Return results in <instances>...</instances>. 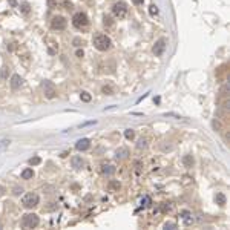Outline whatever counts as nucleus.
<instances>
[{"instance_id": "obj_23", "label": "nucleus", "mask_w": 230, "mask_h": 230, "mask_svg": "<svg viewBox=\"0 0 230 230\" xmlns=\"http://www.w3.org/2000/svg\"><path fill=\"white\" fill-rule=\"evenodd\" d=\"M103 92L108 94V95H112V87H111V86H104V87H103Z\"/></svg>"}, {"instance_id": "obj_10", "label": "nucleus", "mask_w": 230, "mask_h": 230, "mask_svg": "<svg viewBox=\"0 0 230 230\" xmlns=\"http://www.w3.org/2000/svg\"><path fill=\"white\" fill-rule=\"evenodd\" d=\"M22 84H23V78H22L19 74H14V75L11 77V87L15 91V89H19Z\"/></svg>"}, {"instance_id": "obj_21", "label": "nucleus", "mask_w": 230, "mask_h": 230, "mask_svg": "<svg viewBox=\"0 0 230 230\" xmlns=\"http://www.w3.org/2000/svg\"><path fill=\"white\" fill-rule=\"evenodd\" d=\"M80 97H82V100H83V101H86V103H87V101H91V95L87 94V92H82V95H80Z\"/></svg>"}, {"instance_id": "obj_12", "label": "nucleus", "mask_w": 230, "mask_h": 230, "mask_svg": "<svg viewBox=\"0 0 230 230\" xmlns=\"http://www.w3.org/2000/svg\"><path fill=\"white\" fill-rule=\"evenodd\" d=\"M215 201H216V204H218V206H226L227 198H226V195H224V193H216Z\"/></svg>"}, {"instance_id": "obj_11", "label": "nucleus", "mask_w": 230, "mask_h": 230, "mask_svg": "<svg viewBox=\"0 0 230 230\" xmlns=\"http://www.w3.org/2000/svg\"><path fill=\"white\" fill-rule=\"evenodd\" d=\"M129 155V150L126 147H120L117 152H115V156H117V160H124V158Z\"/></svg>"}, {"instance_id": "obj_3", "label": "nucleus", "mask_w": 230, "mask_h": 230, "mask_svg": "<svg viewBox=\"0 0 230 230\" xmlns=\"http://www.w3.org/2000/svg\"><path fill=\"white\" fill-rule=\"evenodd\" d=\"M39 226V216L35 213H26L22 218V227L23 229H34Z\"/></svg>"}, {"instance_id": "obj_18", "label": "nucleus", "mask_w": 230, "mask_h": 230, "mask_svg": "<svg viewBox=\"0 0 230 230\" xmlns=\"http://www.w3.org/2000/svg\"><path fill=\"white\" fill-rule=\"evenodd\" d=\"M124 137H126L127 140H134V137H135L134 129H126V130H124Z\"/></svg>"}, {"instance_id": "obj_9", "label": "nucleus", "mask_w": 230, "mask_h": 230, "mask_svg": "<svg viewBox=\"0 0 230 230\" xmlns=\"http://www.w3.org/2000/svg\"><path fill=\"white\" fill-rule=\"evenodd\" d=\"M89 147H91V141L87 138H82V140H78L75 143V149L80 150V152H82V150H87Z\"/></svg>"}, {"instance_id": "obj_30", "label": "nucleus", "mask_w": 230, "mask_h": 230, "mask_svg": "<svg viewBox=\"0 0 230 230\" xmlns=\"http://www.w3.org/2000/svg\"><path fill=\"white\" fill-rule=\"evenodd\" d=\"M0 229H2V224H0Z\"/></svg>"}, {"instance_id": "obj_29", "label": "nucleus", "mask_w": 230, "mask_h": 230, "mask_svg": "<svg viewBox=\"0 0 230 230\" xmlns=\"http://www.w3.org/2000/svg\"><path fill=\"white\" fill-rule=\"evenodd\" d=\"M2 195H5V187H3V186H0V197H2Z\"/></svg>"}, {"instance_id": "obj_4", "label": "nucleus", "mask_w": 230, "mask_h": 230, "mask_svg": "<svg viewBox=\"0 0 230 230\" xmlns=\"http://www.w3.org/2000/svg\"><path fill=\"white\" fill-rule=\"evenodd\" d=\"M112 14H114V17H117V19H124V17L127 15V6H126V3H123V2L115 3L112 6Z\"/></svg>"}, {"instance_id": "obj_1", "label": "nucleus", "mask_w": 230, "mask_h": 230, "mask_svg": "<svg viewBox=\"0 0 230 230\" xmlns=\"http://www.w3.org/2000/svg\"><path fill=\"white\" fill-rule=\"evenodd\" d=\"M112 45V41L111 39L108 37L106 34H97L95 37H94V46L95 49H98V51H108Z\"/></svg>"}, {"instance_id": "obj_24", "label": "nucleus", "mask_w": 230, "mask_h": 230, "mask_svg": "<svg viewBox=\"0 0 230 230\" xmlns=\"http://www.w3.org/2000/svg\"><path fill=\"white\" fill-rule=\"evenodd\" d=\"M22 192H23L22 187H14V192H12V193H14V195H20Z\"/></svg>"}, {"instance_id": "obj_19", "label": "nucleus", "mask_w": 230, "mask_h": 230, "mask_svg": "<svg viewBox=\"0 0 230 230\" xmlns=\"http://www.w3.org/2000/svg\"><path fill=\"white\" fill-rule=\"evenodd\" d=\"M149 14H150V15H156V14H158V8H156L155 5H150V8H149Z\"/></svg>"}, {"instance_id": "obj_25", "label": "nucleus", "mask_w": 230, "mask_h": 230, "mask_svg": "<svg viewBox=\"0 0 230 230\" xmlns=\"http://www.w3.org/2000/svg\"><path fill=\"white\" fill-rule=\"evenodd\" d=\"M164 229H176V224H173V223H167V224H164Z\"/></svg>"}, {"instance_id": "obj_15", "label": "nucleus", "mask_w": 230, "mask_h": 230, "mask_svg": "<svg viewBox=\"0 0 230 230\" xmlns=\"http://www.w3.org/2000/svg\"><path fill=\"white\" fill-rule=\"evenodd\" d=\"M32 176H34V170L32 169H25L22 172V178L23 180H32Z\"/></svg>"}, {"instance_id": "obj_8", "label": "nucleus", "mask_w": 230, "mask_h": 230, "mask_svg": "<svg viewBox=\"0 0 230 230\" xmlns=\"http://www.w3.org/2000/svg\"><path fill=\"white\" fill-rule=\"evenodd\" d=\"M51 26H52V29H57V31L65 29L66 28V19H65V17H61V15H57V17L52 19Z\"/></svg>"}, {"instance_id": "obj_17", "label": "nucleus", "mask_w": 230, "mask_h": 230, "mask_svg": "<svg viewBox=\"0 0 230 230\" xmlns=\"http://www.w3.org/2000/svg\"><path fill=\"white\" fill-rule=\"evenodd\" d=\"M11 141L9 140H0V154H3L5 150L8 149V146H9Z\"/></svg>"}, {"instance_id": "obj_27", "label": "nucleus", "mask_w": 230, "mask_h": 230, "mask_svg": "<svg viewBox=\"0 0 230 230\" xmlns=\"http://www.w3.org/2000/svg\"><path fill=\"white\" fill-rule=\"evenodd\" d=\"M104 25H108V26H111V25H112L111 17H104Z\"/></svg>"}, {"instance_id": "obj_14", "label": "nucleus", "mask_w": 230, "mask_h": 230, "mask_svg": "<svg viewBox=\"0 0 230 230\" xmlns=\"http://www.w3.org/2000/svg\"><path fill=\"white\" fill-rule=\"evenodd\" d=\"M101 172H103L104 175H112V173L115 172V167L111 166V164H104V166L101 167Z\"/></svg>"}, {"instance_id": "obj_2", "label": "nucleus", "mask_w": 230, "mask_h": 230, "mask_svg": "<svg viewBox=\"0 0 230 230\" xmlns=\"http://www.w3.org/2000/svg\"><path fill=\"white\" fill-rule=\"evenodd\" d=\"M39 201H40V198H39L37 193L31 192V193H26V195L23 197L22 204H23V207H26V209H34L35 206H39Z\"/></svg>"}, {"instance_id": "obj_16", "label": "nucleus", "mask_w": 230, "mask_h": 230, "mask_svg": "<svg viewBox=\"0 0 230 230\" xmlns=\"http://www.w3.org/2000/svg\"><path fill=\"white\" fill-rule=\"evenodd\" d=\"M183 164H184L186 167H192V166H193V156H192V155H186V156L183 158Z\"/></svg>"}, {"instance_id": "obj_20", "label": "nucleus", "mask_w": 230, "mask_h": 230, "mask_svg": "<svg viewBox=\"0 0 230 230\" xmlns=\"http://www.w3.org/2000/svg\"><path fill=\"white\" fill-rule=\"evenodd\" d=\"M40 161L41 160H40L39 156H34V158H31V160H29V164L31 166H37V164H40Z\"/></svg>"}, {"instance_id": "obj_28", "label": "nucleus", "mask_w": 230, "mask_h": 230, "mask_svg": "<svg viewBox=\"0 0 230 230\" xmlns=\"http://www.w3.org/2000/svg\"><path fill=\"white\" fill-rule=\"evenodd\" d=\"M132 2H134L135 5H143V2H144V0H132Z\"/></svg>"}, {"instance_id": "obj_26", "label": "nucleus", "mask_w": 230, "mask_h": 230, "mask_svg": "<svg viewBox=\"0 0 230 230\" xmlns=\"http://www.w3.org/2000/svg\"><path fill=\"white\" fill-rule=\"evenodd\" d=\"M75 55H77V57H80V58H82V57L84 55V52H83V49H77V52H75Z\"/></svg>"}, {"instance_id": "obj_22", "label": "nucleus", "mask_w": 230, "mask_h": 230, "mask_svg": "<svg viewBox=\"0 0 230 230\" xmlns=\"http://www.w3.org/2000/svg\"><path fill=\"white\" fill-rule=\"evenodd\" d=\"M147 144H146V140H143V138H141V140H138V144H137V147L138 149H144Z\"/></svg>"}, {"instance_id": "obj_13", "label": "nucleus", "mask_w": 230, "mask_h": 230, "mask_svg": "<svg viewBox=\"0 0 230 230\" xmlns=\"http://www.w3.org/2000/svg\"><path fill=\"white\" fill-rule=\"evenodd\" d=\"M71 163H72V167H75V169H80V167L83 166V160H82V156H74L72 160H71Z\"/></svg>"}, {"instance_id": "obj_6", "label": "nucleus", "mask_w": 230, "mask_h": 230, "mask_svg": "<svg viewBox=\"0 0 230 230\" xmlns=\"http://www.w3.org/2000/svg\"><path fill=\"white\" fill-rule=\"evenodd\" d=\"M166 45H167V40L164 39V37H161V39H158L156 41H155V45H154V54L156 55V57H161L163 54H164V51H166Z\"/></svg>"}, {"instance_id": "obj_7", "label": "nucleus", "mask_w": 230, "mask_h": 230, "mask_svg": "<svg viewBox=\"0 0 230 230\" xmlns=\"http://www.w3.org/2000/svg\"><path fill=\"white\" fill-rule=\"evenodd\" d=\"M41 87H43V92H45V95H46V98H54L55 97V86L52 84L51 82H48V80H45L41 83Z\"/></svg>"}, {"instance_id": "obj_5", "label": "nucleus", "mask_w": 230, "mask_h": 230, "mask_svg": "<svg viewBox=\"0 0 230 230\" xmlns=\"http://www.w3.org/2000/svg\"><path fill=\"white\" fill-rule=\"evenodd\" d=\"M89 23V20H87V15L84 14V12H77V14H74V17H72V25L75 26V28H84V26Z\"/></svg>"}]
</instances>
